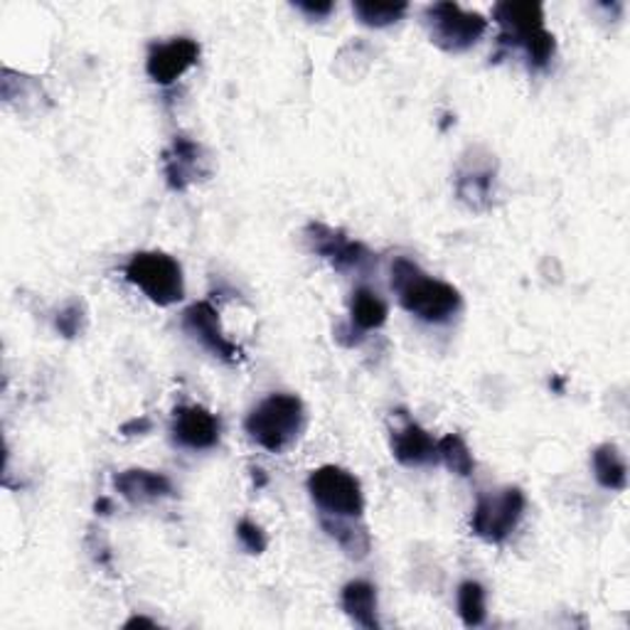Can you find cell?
<instances>
[{"instance_id": "obj_24", "label": "cell", "mask_w": 630, "mask_h": 630, "mask_svg": "<svg viewBox=\"0 0 630 630\" xmlns=\"http://www.w3.org/2000/svg\"><path fill=\"white\" fill-rule=\"evenodd\" d=\"M237 537H239V542L244 544V550L251 552V554H261L269 544L267 532H263L261 527L251 520H241L237 525Z\"/></svg>"}, {"instance_id": "obj_12", "label": "cell", "mask_w": 630, "mask_h": 630, "mask_svg": "<svg viewBox=\"0 0 630 630\" xmlns=\"http://www.w3.org/2000/svg\"><path fill=\"white\" fill-rule=\"evenodd\" d=\"M162 172L172 190H188L192 182H198L205 176V154L202 148L190 140L188 136H176L172 146L162 156Z\"/></svg>"}, {"instance_id": "obj_2", "label": "cell", "mask_w": 630, "mask_h": 630, "mask_svg": "<svg viewBox=\"0 0 630 630\" xmlns=\"http://www.w3.org/2000/svg\"><path fill=\"white\" fill-rule=\"evenodd\" d=\"M493 18L503 27L500 40L520 47L527 63L535 69H544L556 53L554 35L544 27V8L540 3H497Z\"/></svg>"}, {"instance_id": "obj_11", "label": "cell", "mask_w": 630, "mask_h": 630, "mask_svg": "<svg viewBox=\"0 0 630 630\" xmlns=\"http://www.w3.org/2000/svg\"><path fill=\"white\" fill-rule=\"evenodd\" d=\"M172 439L192 451H205L220 441L217 416L205 406H180L172 416Z\"/></svg>"}, {"instance_id": "obj_18", "label": "cell", "mask_w": 630, "mask_h": 630, "mask_svg": "<svg viewBox=\"0 0 630 630\" xmlns=\"http://www.w3.org/2000/svg\"><path fill=\"white\" fill-rule=\"evenodd\" d=\"M390 308L387 303L380 299V293H374L372 289H358L352 293L350 303V320L352 328L358 330H378L387 323Z\"/></svg>"}, {"instance_id": "obj_19", "label": "cell", "mask_w": 630, "mask_h": 630, "mask_svg": "<svg viewBox=\"0 0 630 630\" xmlns=\"http://www.w3.org/2000/svg\"><path fill=\"white\" fill-rule=\"evenodd\" d=\"M348 520L352 517H333V515H323L320 525L323 530L328 532L335 542H338L345 552L355 559L368 556L370 552V535L364 527H355Z\"/></svg>"}, {"instance_id": "obj_14", "label": "cell", "mask_w": 630, "mask_h": 630, "mask_svg": "<svg viewBox=\"0 0 630 630\" xmlns=\"http://www.w3.org/2000/svg\"><path fill=\"white\" fill-rule=\"evenodd\" d=\"M114 485L116 491L134 505L160 500V497L172 495L170 477L146 469H128L124 473H119L114 477Z\"/></svg>"}, {"instance_id": "obj_6", "label": "cell", "mask_w": 630, "mask_h": 630, "mask_svg": "<svg viewBox=\"0 0 630 630\" xmlns=\"http://www.w3.org/2000/svg\"><path fill=\"white\" fill-rule=\"evenodd\" d=\"M308 493L323 515L362 517L364 495L358 477L338 465H320L308 477Z\"/></svg>"}, {"instance_id": "obj_21", "label": "cell", "mask_w": 630, "mask_h": 630, "mask_svg": "<svg viewBox=\"0 0 630 630\" xmlns=\"http://www.w3.org/2000/svg\"><path fill=\"white\" fill-rule=\"evenodd\" d=\"M439 461L455 475H471L475 469L473 453L461 436L449 434L439 441Z\"/></svg>"}, {"instance_id": "obj_26", "label": "cell", "mask_w": 630, "mask_h": 630, "mask_svg": "<svg viewBox=\"0 0 630 630\" xmlns=\"http://www.w3.org/2000/svg\"><path fill=\"white\" fill-rule=\"evenodd\" d=\"M121 431H124L126 436H134V434H148V431H150V419H146V416H140V419L128 421Z\"/></svg>"}, {"instance_id": "obj_7", "label": "cell", "mask_w": 630, "mask_h": 630, "mask_svg": "<svg viewBox=\"0 0 630 630\" xmlns=\"http://www.w3.org/2000/svg\"><path fill=\"white\" fill-rule=\"evenodd\" d=\"M525 507L527 500L520 487H505L495 495H481L471 517V530L485 542L500 544L517 530Z\"/></svg>"}, {"instance_id": "obj_5", "label": "cell", "mask_w": 630, "mask_h": 630, "mask_svg": "<svg viewBox=\"0 0 630 630\" xmlns=\"http://www.w3.org/2000/svg\"><path fill=\"white\" fill-rule=\"evenodd\" d=\"M431 43L446 53H465L485 35L487 20L473 10H463L459 3H434L424 13Z\"/></svg>"}, {"instance_id": "obj_9", "label": "cell", "mask_w": 630, "mask_h": 630, "mask_svg": "<svg viewBox=\"0 0 630 630\" xmlns=\"http://www.w3.org/2000/svg\"><path fill=\"white\" fill-rule=\"evenodd\" d=\"M182 330L192 335L202 348L210 350L220 360L237 362L241 358V350L227 338L225 330H222L217 308L207 301L192 303V306L182 313Z\"/></svg>"}, {"instance_id": "obj_22", "label": "cell", "mask_w": 630, "mask_h": 630, "mask_svg": "<svg viewBox=\"0 0 630 630\" xmlns=\"http://www.w3.org/2000/svg\"><path fill=\"white\" fill-rule=\"evenodd\" d=\"M485 588L477 582H463L459 586V616L469 628L485 623Z\"/></svg>"}, {"instance_id": "obj_15", "label": "cell", "mask_w": 630, "mask_h": 630, "mask_svg": "<svg viewBox=\"0 0 630 630\" xmlns=\"http://www.w3.org/2000/svg\"><path fill=\"white\" fill-rule=\"evenodd\" d=\"M342 611L348 614L355 623L368 628V630H380L382 623L378 618V592L368 582H350L342 588L340 594Z\"/></svg>"}, {"instance_id": "obj_23", "label": "cell", "mask_w": 630, "mask_h": 630, "mask_svg": "<svg viewBox=\"0 0 630 630\" xmlns=\"http://www.w3.org/2000/svg\"><path fill=\"white\" fill-rule=\"evenodd\" d=\"M87 320H89V315H87L85 303L72 301V303H67V306L57 313L55 325H57L59 335H65V338L72 340V338H77V335H81V333L87 330Z\"/></svg>"}, {"instance_id": "obj_28", "label": "cell", "mask_w": 630, "mask_h": 630, "mask_svg": "<svg viewBox=\"0 0 630 630\" xmlns=\"http://www.w3.org/2000/svg\"><path fill=\"white\" fill-rule=\"evenodd\" d=\"M97 513L99 515H109L111 513V500H109V497H101V500L97 503Z\"/></svg>"}, {"instance_id": "obj_1", "label": "cell", "mask_w": 630, "mask_h": 630, "mask_svg": "<svg viewBox=\"0 0 630 630\" xmlns=\"http://www.w3.org/2000/svg\"><path fill=\"white\" fill-rule=\"evenodd\" d=\"M392 289L400 296L404 311L424 323H446L461 311L463 299L459 289L426 273L419 263L400 257L392 261Z\"/></svg>"}, {"instance_id": "obj_27", "label": "cell", "mask_w": 630, "mask_h": 630, "mask_svg": "<svg viewBox=\"0 0 630 630\" xmlns=\"http://www.w3.org/2000/svg\"><path fill=\"white\" fill-rule=\"evenodd\" d=\"M136 626H148V628H156L154 621H148V618H131L126 623V628H136Z\"/></svg>"}, {"instance_id": "obj_10", "label": "cell", "mask_w": 630, "mask_h": 630, "mask_svg": "<svg viewBox=\"0 0 630 630\" xmlns=\"http://www.w3.org/2000/svg\"><path fill=\"white\" fill-rule=\"evenodd\" d=\"M200 59V45L190 37H176L170 43L154 45L146 59L148 77L160 87H170L198 65Z\"/></svg>"}, {"instance_id": "obj_16", "label": "cell", "mask_w": 630, "mask_h": 630, "mask_svg": "<svg viewBox=\"0 0 630 630\" xmlns=\"http://www.w3.org/2000/svg\"><path fill=\"white\" fill-rule=\"evenodd\" d=\"M493 182H495V172L491 168L483 166H473L461 170L455 176V192L459 198L465 202V205L483 212L491 207L493 202Z\"/></svg>"}, {"instance_id": "obj_4", "label": "cell", "mask_w": 630, "mask_h": 630, "mask_svg": "<svg viewBox=\"0 0 630 630\" xmlns=\"http://www.w3.org/2000/svg\"><path fill=\"white\" fill-rule=\"evenodd\" d=\"M126 279L158 306H176L185 296L180 263L162 251H138L126 263Z\"/></svg>"}, {"instance_id": "obj_8", "label": "cell", "mask_w": 630, "mask_h": 630, "mask_svg": "<svg viewBox=\"0 0 630 630\" xmlns=\"http://www.w3.org/2000/svg\"><path fill=\"white\" fill-rule=\"evenodd\" d=\"M306 237L311 249L325 261H330L333 269L342 273H368L374 263H378V254H372L362 241H355L345 235V232L323 225V222H311Z\"/></svg>"}, {"instance_id": "obj_20", "label": "cell", "mask_w": 630, "mask_h": 630, "mask_svg": "<svg viewBox=\"0 0 630 630\" xmlns=\"http://www.w3.org/2000/svg\"><path fill=\"white\" fill-rule=\"evenodd\" d=\"M355 15L362 25L368 27H387L396 20H402L406 15V10L409 5L406 3H372V0H358V3L352 5Z\"/></svg>"}, {"instance_id": "obj_3", "label": "cell", "mask_w": 630, "mask_h": 630, "mask_svg": "<svg viewBox=\"0 0 630 630\" xmlns=\"http://www.w3.org/2000/svg\"><path fill=\"white\" fill-rule=\"evenodd\" d=\"M247 434L271 453L286 451L306 426V409L293 394H271L247 416Z\"/></svg>"}, {"instance_id": "obj_13", "label": "cell", "mask_w": 630, "mask_h": 630, "mask_svg": "<svg viewBox=\"0 0 630 630\" xmlns=\"http://www.w3.org/2000/svg\"><path fill=\"white\" fill-rule=\"evenodd\" d=\"M392 453L394 459L409 469L439 463V441H434L429 431L419 424L404 419L402 426L392 429Z\"/></svg>"}, {"instance_id": "obj_17", "label": "cell", "mask_w": 630, "mask_h": 630, "mask_svg": "<svg viewBox=\"0 0 630 630\" xmlns=\"http://www.w3.org/2000/svg\"><path fill=\"white\" fill-rule=\"evenodd\" d=\"M592 465H594L596 481L601 483L606 491H626L628 465L621 451H618L614 443L598 446L592 455Z\"/></svg>"}, {"instance_id": "obj_25", "label": "cell", "mask_w": 630, "mask_h": 630, "mask_svg": "<svg viewBox=\"0 0 630 630\" xmlns=\"http://www.w3.org/2000/svg\"><path fill=\"white\" fill-rule=\"evenodd\" d=\"M296 8L301 10V13H306L313 20L328 18L333 13V3H296Z\"/></svg>"}]
</instances>
